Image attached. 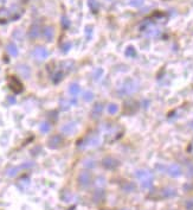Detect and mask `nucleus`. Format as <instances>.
<instances>
[{
	"label": "nucleus",
	"instance_id": "f257e3e1",
	"mask_svg": "<svg viewBox=\"0 0 193 210\" xmlns=\"http://www.w3.org/2000/svg\"><path fill=\"white\" fill-rule=\"evenodd\" d=\"M33 57L37 61H45L49 57V51L46 50L43 46H38L33 50Z\"/></svg>",
	"mask_w": 193,
	"mask_h": 210
},
{
	"label": "nucleus",
	"instance_id": "f03ea898",
	"mask_svg": "<svg viewBox=\"0 0 193 210\" xmlns=\"http://www.w3.org/2000/svg\"><path fill=\"white\" fill-rule=\"evenodd\" d=\"M63 142V139L62 137L59 135V134H56V135H52L49 141H48V144H49V147L50 148H57V147L61 146V144Z\"/></svg>",
	"mask_w": 193,
	"mask_h": 210
},
{
	"label": "nucleus",
	"instance_id": "7ed1b4c3",
	"mask_svg": "<svg viewBox=\"0 0 193 210\" xmlns=\"http://www.w3.org/2000/svg\"><path fill=\"white\" fill-rule=\"evenodd\" d=\"M53 36H55V31L51 26H45L43 29V37L45 38V40L48 42H51L53 39Z\"/></svg>",
	"mask_w": 193,
	"mask_h": 210
},
{
	"label": "nucleus",
	"instance_id": "20e7f679",
	"mask_svg": "<svg viewBox=\"0 0 193 210\" xmlns=\"http://www.w3.org/2000/svg\"><path fill=\"white\" fill-rule=\"evenodd\" d=\"M75 131H76V125L74 122H68V124H65L62 127V132L64 134H67V135L75 133Z\"/></svg>",
	"mask_w": 193,
	"mask_h": 210
},
{
	"label": "nucleus",
	"instance_id": "39448f33",
	"mask_svg": "<svg viewBox=\"0 0 193 210\" xmlns=\"http://www.w3.org/2000/svg\"><path fill=\"white\" fill-rule=\"evenodd\" d=\"M17 69H18L19 74H20V75H21L23 77H25V78H29V77H30V75H31V70H30V68H29L27 65H24V64H19Z\"/></svg>",
	"mask_w": 193,
	"mask_h": 210
},
{
	"label": "nucleus",
	"instance_id": "423d86ee",
	"mask_svg": "<svg viewBox=\"0 0 193 210\" xmlns=\"http://www.w3.org/2000/svg\"><path fill=\"white\" fill-rule=\"evenodd\" d=\"M69 93L72 96H77L81 93V87L78 83H71L70 87H69Z\"/></svg>",
	"mask_w": 193,
	"mask_h": 210
},
{
	"label": "nucleus",
	"instance_id": "0eeeda50",
	"mask_svg": "<svg viewBox=\"0 0 193 210\" xmlns=\"http://www.w3.org/2000/svg\"><path fill=\"white\" fill-rule=\"evenodd\" d=\"M39 33H40V27L36 24V25L31 26V29H30V31H29V36H30V38L34 39L39 36Z\"/></svg>",
	"mask_w": 193,
	"mask_h": 210
},
{
	"label": "nucleus",
	"instance_id": "6e6552de",
	"mask_svg": "<svg viewBox=\"0 0 193 210\" xmlns=\"http://www.w3.org/2000/svg\"><path fill=\"white\" fill-rule=\"evenodd\" d=\"M6 50L11 56H13V57L18 56V49H17V45L14 44V43H8L6 46Z\"/></svg>",
	"mask_w": 193,
	"mask_h": 210
},
{
	"label": "nucleus",
	"instance_id": "1a4fd4ad",
	"mask_svg": "<svg viewBox=\"0 0 193 210\" xmlns=\"http://www.w3.org/2000/svg\"><path fill=\"white\" fill-rule=\"evenodd\" d=\"M102 110H103L102 105H101V103H96L93 107V109H91V114H93L94 118H99L101 115V113H102Z\"/></svg>",
	"mask_w": 193,
	"mask_h": 210
},
{
	"label": "nucleus",
	"instance_id": "9d476101",
	"mask_svg": "<svg viewBox=\"0 0 193 210\" xmlns=\"http://www.w3.org/2000/svg\"><path fill=\"white\" fill-rule=\"evenodd\" d=\"M168 173L171 175V176H173V177H177V176H179L181 173V170L180 167L177 165V164H173V165L169 166V169H168Z\"/></svg>",
	"mask_w": 193,
	"mask_h": 210
},
{
	"label": "nucleus",
	"instance_id": "9b49d317",
	"mask_svg": "<svg viewBox=\"0 0 193 210\" xmlns=\"http://www.w3.org/2000/svg\"><path fill=\"white\" fill-rule=\"evenodd\" d=\"M89 182H90V175L88 172H82L80 175V183L85 186L89 184Z\"/></svg>",
	"mask_w": 193,
	"mask_h": 210
},
{
	"label": "nucleus",
	"instance_id": "f8f14e48",
	"mask_svg": "<svg viewBox=\"0 0 193 210\" xmlns=\"http://www.w3.org/2000/svg\"><path fill=\"white\" fill-rule=\"evenodd\" d=\"M118 110V106L116 105V103H112V105H109L108 106V113L110 115H114L116 114Z\"/></svg>",
	"mask_w": 193,
	"mask_h": 210
},
{
	"label": "nucleus",
	"instance_id": "ddd939ff",
	"mask_svg": "<svg viewBox=\"0 0 193 210\" xmlns=\"http://www.w3.org/2000/svg\"><path fill=\"white\" fill-rule=\"evenodd\" d=\"M94 99V93H91V91H89V90H87V91H84V94H83V100L87 102H90L91 100Z\"/></svg>",
	"mask_w": 193,
	"mask_h": 210
},
{
	"label": "nucleus",
	"instance_id": "4468645a",
	"mask_svg": "<svg viewBox=\"0 0 193 210\" xmlns=\"http://www.w3.org/2000/svg\"><path fill=\"white\" fill-rule=\"evenodd\" d=\"M51 128V125L49 122H43L42 125H40V131L43 132V133H48L49 131H50Z\"/></svg>",
	"mask_w": 193,
	"mask_h": 210
},
{
	"label": "nucleus",
	"instance_id": "2eb2a0df",
	"mask_svg": "<svg viewBox=\"0 0 193 210\" xmlns=\"http://www.w3.org/2000/svg\"><path fill=\"white\" fill-rule=\"evenodd\" d=\"M126 55H127V56H131V57L135 56V49H134L133 46H129V48L127 49V51H126Z\"/></svg>",
	"mask_w": 193,
	"mask_h": 210
},
{
	"label": "nucleus",
	"instance_id": "dca6fc26",
	"mask_svg": "<svg viewBox=\"0 0 193 210\" xmlns=\"http://www.w3.org/2000/svg\"><path fill=\"white\" fill-rule=\"evenodd\" d=\"M142 4H143V0H131V6H134V7L141 6Z\"/></svg>",
	"mask_w": 193,
	"mask_h": 210
},
{
	"label": "nucleus",
	"instance_id": "f3484780",
	"mask_svg": "<svg viewBox=\"0 0 193 210\" xmlns=\"http://www.w3.org/2000/svg\"><path fill=\"white\" fill-rule=\"evenodd\" d=\"M62 76H63V74L61 72V71L56 72V74H55V76H53V82H55V83L59 82V81L62 80Z\"/></svg>",
	"mask_w": 193,
	"mask_h": 210
},
{
	"label": "nucleus",
	"instance_id": "a211bd4d",
	"mask_svg": "<svg viewBox=\"0 0 193 210\" xmlns=\"http://www.w3.org/2000/svg\"><path fill=\"white\" fill-rule=\"evenodd\" d=\"M102 74H103V70L102 69H97L95 71V74H94V77H95V80H99L101 76H102Z\"/></svg>",
	"mask_w": 193,
	"mask_h": 210
},
{
	"label": "nucleus",
	"instance_id": "6ab92c4d",
	"mask_svg": "<svg viewBox=\"0 0 193 210\" xmlns=\"http://www.w3.org/2000/svg\"><path fill=\"white\" fill-rule=\"evenodd\" d=\"M62 25L64 27H69V25H70V20L67 17H62Z\"/></svg>",
	"mask_w": 193,
	"mask_h": 210
},
{
	"label": "nucleus",
	"instance_id": "aec40b11",
	"mask_svg": "<svg viewBox=\"0 0 193 210\" xmlns=\"http://www.w3.org/2000/svg\"><path fill=\"white\" fill-rule=\"evenodd\" d=\"M7 16H8V11H7V10H0V20H1L2 17L6 18Z\"/></svg>",
	"mask_w": 193,
	"mask_h": 210
},
{
	"label": "nucleus",
	"instance_id": "412c9836",
	"mask_svg": "<svg viewBox=\"0 0 193 210\" xmlns=\"http://www.w3.org/2000/svg\"><path fill=\"white\" fill-rule=\"evenodd\" d=\"M71 48V44L70 43H65V44H63L62 45V49L64 52H67V51H69V49Z\"/></svg>",
	"mask_w": 193,
	"mask_h": 210
},
{
	"label": "nucleus",
	"instance_id": "4be33fe9",
	"mask_svg": "<svg viewBox=\"0 0 193 210\" xmlns=\"http://www.w3.org/2000/svg\"><path fill=\"white\" fill-rule=\"evenodd\" d=\"M4 2H5V0H0V6L4 5Z\"/></svg>",
	"mask_w": 193,
	"mask_h": 210
},
{
	"label": "nucleus",
	"instance_id": "5701e85b",
	"mask_svg": "<svg viewBox=\"0 0 193 210\" xmlns=\"http://www.w3.org/2000/svg\"><path fill=\"white\" fill-rule=\"evenodd\" d=\"M191 128H192V129H193V121H192V122H191Z\"/></svg>",
	"mask_w": 193,
	"mask_h": 210
}]
</instances>
